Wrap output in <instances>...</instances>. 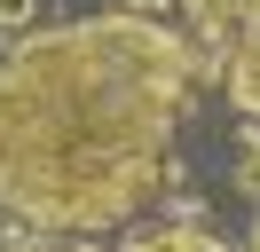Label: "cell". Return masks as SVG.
<instances>
[{"label": "cell", "mask_w": 260, "mask_h": 252, "mask_svg": "<svg viewBox=\"0 0 260 252\" xmlns=\"http://www.w3.org/2000/svg\"><path fill=\"white\" fill-rule=\"evenodd\" d=\"M189 47L150 16H87L0 63V205L32 229H111L150 197Z\"/></svg>", "instance_id": "obj_1"}, {"label": "cell", "mask_w": 260, "mask_h": 252, "mask_svg": "<svg viewBox=\"0 0 260 252\" xmlns=\"http://www.w3.org/2000/svg\"><path fill=\"white\" fill-rule=\"evenodd\" d=\"M229 94H237V110L244 118H260V0H244V32H237V47H229Z\"/></svg>", "instance_id": "obj_2"}, {"label": "cell", "mask_w": 260, "mask_h": 252, "mask_svg": "<svg viewBox=\"0 0 260 252\" xmlns=\"http://www.w3.org/2000/svg\"><path fill=\"white\" fill-rule=\"evenodd\" d=\"M181 16H189L197 47L229 63V47H237V32H244V0H181Z\"/></svg>", "instance_id": "obj_3"}, {"label": "cell", "mask_w": 260, "mask_h": 252, "mask_svg": "<svg viewBox=\"0 0 260 252\" xmlns=\"http://www.w3.org/2000/svg\"><path fill=\"white\" fill-rule=\"evenodd\" d=\"M126 252H229L221 236L205 229V220H166V229H150V236H134Z\"/></svg>", "instance_id": "obj_4"}, {"label": "cell", "mask_w": 260, "mask_h": 252, "mask_svg": "<svg viewBox=\"0 0 260 252\" xmlns=\"http://www.w3.org/2000/svg\"><path fill=\"white\" fill-rule=\"evenodd\" d=\"M237 189H244V197H260V126L237 142Z\"/></svg>", "instance_id": "obj_5"}, {"label": "cell", "mask_w": 260, "mask_h": 252, "mask_svg": "<svg viewBox=\"0 0 260 252\" xmlns=\"http://www.w3.org/2000/svg\"><path fill=\"white\" fill-rule=\"evenodd\" d=\"M24 16H32V0H0V32H16Z\"/></svg>", "instance_id": "obj_6"}, {"label": "cell", "mask_w": 260, "mask_h": 252, "mask_svg": "<svg viewBox=\"0 0 260 252\" xmlns=\"http://www.w3.org/2000/svg\"><path fill=\"white\" fill-rule=\"evenodd\" d=\"M118 8H126V16H150V24H158V8H166V0H118Z\"/></svg>", "instance_id": "obj_7"}, {"label": "cell", "mask_w": 260, "mask_h": 252, "mask_svg": "<svg viewBox=\"0 0 260 252\" xmlns=\"http://www.w3.org/2000/svg\"><path fill=\"white\" fill-rule=\"evenodd\" d=\"M16 252H95V244H16Z\"/></svg>", "instance_id": "obj_8"}, {"label": "cell", "mask_w": 260, "mask_h": 252, "mask_svg": "<svg viewBox=\"0 0 260 252\" xmlns=\"http://www.w3.org/2000/svg\"><path fill=\"white\" fill-rule=\"evenodd\" d=\"M252 252H260V220H252Z\"/></svg>", "instance_id": "obj_9"}]
</instances>
